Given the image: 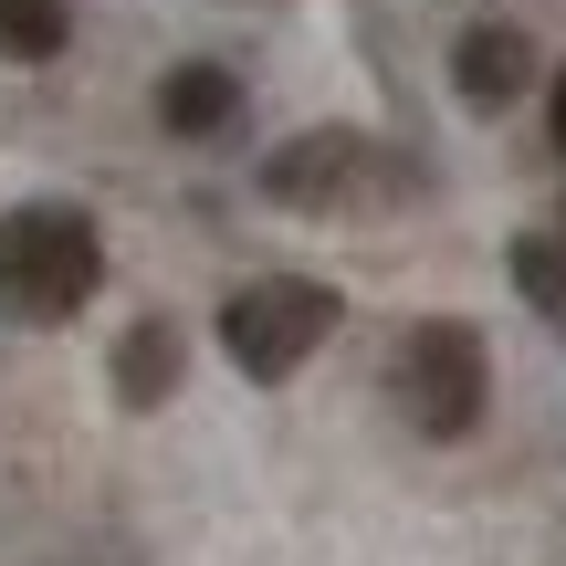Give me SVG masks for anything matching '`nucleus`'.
I'll use <instances>...</instances> for the list:
<instances>
[{
	"instance_id": "8",
	"label": "nucleus",
	"mask_w": 566,
	"mask_h": 566,
	"mask_svg": "<svg viewBox=\"0 0 566 566\" xmlns=\"http://www.w3.org/2000/svg\"><path fill=\"white\" fill-rule=\"evenodd\" d=\"M74 42V0H0V53L11 63H53Z\"/></svg>"
},
{
	"instance_id": "9",
	"label": "nucleus",
	"mask_w": 566,
	"mask_h": 566,
	"mask_svg": "<svg viewBox=\"0 0 566 566\" xmlns=\"http://www.w3.org/2000/svg\"><path fill=\"white\" fill-rule=\"evenodd\" d=\"M514 283L535 294V315H566V242L556 231H525L514 242Z\"/></svg>"
},
{
	"instance_id": "2",
	"label": "nucleus",
	"mask_w": 566,
	"mask_h": 566,
	"mask_svg": "<svg viewBox=\"0 0 566 566\" xmlns=\"http://www.w3.org/2000/svg\"><path fill=\"white\" fill-rule=\"evenodd\" d=\"M325 336H336V283H315V273H263L221 304V346L242 378H294Z\"/></svg>"
},
{
	"instance_id": "7",
	"label": "nucleus",
	"mask_w": 566,
	"mask_h": 566,
	"mask_svg": "<svg viewBox=\"0 0 566 566\" xmlns=\"http://www.w3.org/2000/svg\"><path fill=\"white\" fill-rule=\"evenodd\" d=\"M168 388H179V325L147 315V325H126V346H116V399L147 409V399H168Z\"/></svg>"
},
{
	"instance_id": "4",
	"label": "nucleus",
	"mask_w": 566,
	"mask_h": 566,
	"mask_svg": "<svg viewBox=\"0 0 566 566\" xmlns=\"http://www.w3.org/2000/svg\"><path fill=\"white\" fill-rule=\"evenodd\" d=\"M388 189H399V158L357 126H315V137L273 147V168H263V200L283 210H378Z\"/></svg>"
},
{
	"instance_id": "10",
	"label": "nucleus",
	"mask_w": 566,
	"mask_h": 566,
	"mask_svg": "<svg viewBox=\"0 0 566 566\" xmlns=\"http://www.w3.org/2000/svg\"><path fill=\"white\" fill-rule=\"evenodd\" d=\"M546 126H556V147H566V74L546 84Z\"/></svg>"
},
{
	"instance_id": "1",
	"label": "nucleus",
	"mask_w": 566,
	"mask_h": 566,
	"mask_svg": "<svg viewBox=\"0 0 566 566\" xmlns=\"http://www.w3.org/2000/svg\"><path fill=\"white\" fill-rule=\"evenodd\" d=\"M105 283V242L74 200H21L0 221V315L11 325H63Z\"/></svg>"
},
{
	"instance_id": "5",
	"label": "nucleus",
	"mask_w": 566,
	"mask_h": 566,
	"mask_svg": "<svg viewBox=\"0 0 566 566\" xmlns=\"http://www.w3.org/2000/svg\"><path fill=\"white\" fill-rule=\"evenodd\" d=\"M451 84H462V105H514L535 84V42L514 32V21H472V32L451 42Z\"/></svg>"
},
{
	"instance_id": "3",
	"label": "nucleus",
	"mask_w": 566,
	"mask_h": 566,
	"mask_svg": "<svg viewBox=\"0 0 566 566\" xmlns=\"http://www.w3.org/2000/svg\"><path fill=\"white\" fill-rule=\"evenodd\" d=\"M483 388H493V367H483V336H472V325L430 315V325L399 336V409H409V430L462 441V430L483 420Z\"/></svg>"
},
{
	"instance_id": "6",
	"label": "nucleus",
	"mask_w": 566,
	"mask_h": 566,
	"mask_svg": "<svg viewBox=\"0 0 566 566\" xmlns=\"http://www.w3.org/2000/svg\"><path fill=\"white\" fill-rule=\"evenodd\" d=\"M231 116H242V74H221V63H179V74L158 84V126L168 137H221Z\"/></svg>"
}]
</instances>
